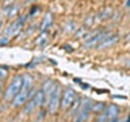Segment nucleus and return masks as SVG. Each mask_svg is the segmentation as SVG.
Wrapping results in <instances>:
<instances>
[{"mask_svg":"<svg viewBox=\"0 0 130 122\" xmlns=\"http://www.w3.org/2000/svg\"><path fill=\"white\" fill-rule=\"evenodd\" d=\"M31 87H32V77L28 75V73H24L22 88H20L18 95L15 96V99L12 100V106H14V107H20L22 104L26 103V100L28 98V94H30V91H31Z\"/></svg>","mask_w":130,"mask_h":122,"instance_id":"obj_1","label":"nucleus"},{"mask_svg":"<svg viewBox=\"0 0 130 122\" xmlns=\"http://www.w3.org/2000/svg\"><path fill=\"white\" fill-rule=\"evenodd\" d=\"M22 84H23V76L22 75H16L10 83V85L7 87L6 92H4V99H6L7 102L14 100L15 96L19 94L20 88H22Z\"/></svg>","mask_w":130,"mask_h":122,"instance_id":"obj_2","label":"nucleus"},{"mask_svg":"<svg viewBox=\"0 0 130 122\" xmlns=\"http://www.w3.org/2000/svg\"><path fill=\"white\" fill-rule=\"evenodd\" d=\"M61 87H60V84H57L54 85V88H53V91L50 94V96L47 98V100H46V103H47V110H49V113L50 114H54L57 111V109H58V106H60V102H61Z\"/></svg>","mask_w":130,"mask_h":122,"instance_id":"obj_3","label":"nucleus"},{"mask_svg":"<svg viewBox=\"0 0 130 122\" xmlns=\"http://www.w3.org/2000/svg\"><path fill=\"white\" fill-rule=\"evenodd\" d=\"M26 19H27V16L26 15H22V16H19L18 19H15L14 22H12L8 27H6V30H4V33H6V37H15V35H18L20 30H22V27H23V24L24 22H26Z\"/></svg>","mask_w":130,"mask_h":122,"instance_id":"obj_4","label":"nucleus"},{"mask_svg":"<svg viewBox=\"0 0 130 122\" xmlns=\"http://www.w3.org/2000/svg\"><path fill=\"white\" fill-rule=\"evenodd\" d=\"M75 99H76V92L73 91V88L67 87L62 91V98H61V102H60L61 109L62 110L71 109L73 106V103H75Z\"/></svg>","mask_w":130,"mask_h":122,"instance_id":"obj_5","label":"nucleus"},{"mask_svg":"<svg viewBox=\"0 0 130 122\" xmlns=\"http://www.w3.org/2000/svg\"><path fill=\"white\" fill-rule=\"evenodd\" d=\"M107 122L110 121H114V119H118L119 118V107H118L117 104H110L107 109H106V111L103 113Z\"/></svg>","mask_w":130,"mask_h":122,"instance_id":"obj_6","label":"nucleus"},{"mask_svg":"<svg viewBox=\"0 0 130 122\" xmlns=\"http://www.w3.org/2000/svg\"><path fill=\"white\" fill-rule=\"evenodd\" d=\"M107 38V33L106 31H100L98 35H95L93 38H91L88 41L87 43H85V48H91V46H98V43H100L103 39Z\"/></svg>","mask_w":130,"mask_h":122,"instance_id":"obj_7","label":"nucleus"},{"mask_svg":"<svg viewBox=\"0 0 130 122\" xmlns=\"http://www.w3.org/2000/svg\"><path fill=\"white\" fill-rule=\"evenodd\" d=\"M32 103H34V107L37 109V107H41L43 103H46V99H45V94H43V91L41 89V91H37L35 92V95H34V98H32Z\"/></svg>","mask_w":130,"mask_h":122,"instance_id":"obj_8","label":"nucleus"},{"mask_svg":"<svg viewBox=\"0 0 130 122\" xmlns=\"http://www.w3.org/2000/svg\"><path fill=\"white\" fill-rule=\"evenodd\" d=\"M118 38H119V37L115 35V34H114V35H110V37H107L106 39L102 41V42L98 45L96 48H98V49H104V48H107V46H112V45L118 41Z\"/></svg>","mask_w":130,"mask_h":122,"instance_id":"obj_9","label":"nucleus"},{"mask_svg":"<svg viewBox=\"0 0 130 122\" xmlns=\"http://www.w3.org/2000/svg\"><path fill=\"white\" fill-rule=\"evenodd\" d=\"M54 85H56V83H54V81H52V80H47L46 83L43 84L42 91H43V94H45V99H46V100H47V98L50 96V94H52V91H53V88H54Z\"/></svg>","mask_w":130,"mask_h":122,"instance_id":"obj_10","label":"nucleus"},{"mask_svg":"<svg viewBox=\"0 0 130 122\" xmlns=\"http://www.w3.org/2000/svg\"><path fill=\"white\" fill-rule=\"evenodd\" d=\"M53 22V16L52 14H46L43 16V20H42V23H41V30H46V28L50 27V24Z\"/></svg>","mask_w":130,"mask_h":122,"instance_id":"obj_11","label":"nucleus"},{"mask_svg":"<svg viewBox=\"0 0 130 122\" xmlns=\"http://www.w3.org/2000/svg\"><path fill=\"white\" fill-rule=\"evenodd\" d=\"M18 11H19V6L12 4V6H10V10H8V12H7V16L8 18H12V16H15L16 14H18Z\"/></svg>","mask_w":130,"mask_h":122,"instance_id":"obj_12","label":"nucleus"},{"mask_svg":"<svg viewBox=\"0 0 130 122\" xmlns=\"http://www.w3.org/2000/svg\"><path fill=\"white\" fill-rule=\"evenodd\" d=\"M8 75V71H7V68H3V67H0V81L4 80L7 77Z\"/></svg>","mask_w":130,"mask_h":122,"instance_id":"obj_13","label":"nucleus"},{"mask_svg":"<svg viewBox=\"0 0 130 122\" xmlns=\"http://www.w3.org/2000/svg\"><path fill=\"white\" fill-rule=\"evenodd\" d=\"M46 38H47V34H46V33H43V34L41 35L38 39H37V43H38V45H42V43H45V42H46Z\"/></svg>","mask_w":130,"mask_h":122,"instance_id":"obj_14","label":"nucleus"},{"mask_svg":"<svg viewBox=\"0 0 130 122\" xmlns=\"http://www.w3.org/2000/svg\"><path fill=\"white\" fill-rule=\"evenodd\" d=\"M104 107H106L104 103H99V104H93V106H92V110H95V111L100 113V111H102V110H103Z\"/></svg>","mask_w":130,"mask_h":122,"instance_id":"obj_15","label":"nucleus"},{"mask_svg":"<svg viewBox=\"0 0 130 122\" xmlns=\"http://www.w3.org/2000/svg\"><path fill=\"white\" fill-rule=\"evenodd\" d=\"M8 37H2V38H0V45H6V43H8Z\"/></svg>","mask_w":130,"mask_h":122,"instance_id":"obj_16","label":"nucleus"},{"mask_svg":"<svg viewBox=\"0 0 130 122\" xmlns=\"http://www.w3.org/2000/svg\"><path fill=\"white\" fill-rule=\"evenodd\" d=\"M3 94V84H2V81H0V95Z\"/></svg>","mask_w":130,"mask_h":122,"instance_id":"obj_17","label":"nucleus"},{"mask_svg":"<svg viewBox=\"0 0 130 122\" xmlns=\"http://www.w3.org/2000/svg\"><path fill=\"white\" fill-rule=\"evenodd\" d=\"M126 7H127V8H130V2H126Z\"/></svg>","mask_w":130,"mask_h":122,"instance_id":"obj_18","label":"nucleus"},{"mask_svg":"<svg viewBox=\"0 0 130 122\" xmlns=\"http://www.w3.org/2000/svg\"><path fill=\"white\" fill-rule=\"evenodd\" d=\"M2 26H3V20L0 19V28H2Z\"/></svg>","mask_w":130,"mask_h":122,"instance_id":"obj_19","label":"nucleus"},{"mask_svg":"<svg viewBox=\"0 0 130 122\" xmlns=\"http://www.w3.org/2000/svg\"><path fill=\"white\" fill-rule=\"evenodd\" d=\"M125 122H130V117H127V119H126Z\"/></svg>","mask_w":130,"mask_h":122,"instance_id":"obj_20","label":"nucleus"},{"mask_svg":"<svg viewBox=\"0 0 130 122\" xmlns=\"http://www.w3.org/2000/svg\"><path fill=\"white\" fill-rule=\"evenodd\" d=\"M126 64H127V65H129V67H130V60H129V61H127V63H126Z\"/></svg>","mask_w":130,"mask_h":122,"instance_id":"obj_21","label":"nucleus"}]
</instances>
